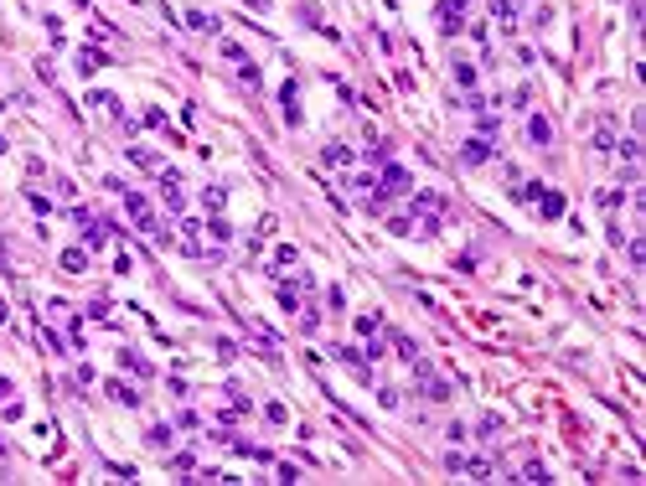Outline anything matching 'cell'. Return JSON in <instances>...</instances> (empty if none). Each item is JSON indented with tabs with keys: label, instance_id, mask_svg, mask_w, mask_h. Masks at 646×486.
Returning a JSON list of instances; mask_svg holds the SVG:
<instances>
[{
	"label": "cell",
	"instance_id": "cell-19",
	"mask_svg": "<svg viewBox=\"0 0 646 486\" xmlns=\"http://www.w3.org/2000/svg\"><path fill=\"white\" fill-rule=\"evenodd\" d=\"M372 331H377V316H372V311L357 316V337H372Z\"/></svg>",
	"mask_w": 646,
	"mask_h": 486
},
{
	"label": "cell",
	"instance_id": "cell-9",
	"mask_svg": "<svg viewBox=\"0 0 646 486\" xmlns=\"http://www.w3.org/2000/svg\"><path fill=\"white\" fill-rule=\"evenodd\" d=\"M321 161H326V166H352L357 156H352L346 145H326V150H321Z\"/></svg>",
	"mask_w": 646,
	"mask_h": 486
},
{
	"label": "cell",
	"instance_id": "cell-8",
	"mask_svg": "<svg viewBox=\"0 0 646 486\" xmlns=\"http://www.w3.org/2000/svg\"><path fill=\"white\" fill-rule=\"evenodd\" d=\"M109 398H119V404H129V409H140V393L129 388V383H114L109 378Z\"/></svg>",
	"mask_w": 646,
	"mask_h": 486
},
{
	"label": "cell",
	"instance_id": "cell-18",
	"mask_svg": "<svg viewBox=\"0 0 646 486\" xmlns=\"http://www.w3.org/2000/svg\"><path fill=\"white\" fill-rule=\"evenodd\" d=\"M93 109H104V114H119V98H114V93H93Z\"/></svg>",
	"mask_w": 646,
	"mask_h": 486
},
{
	"label": "cell",
	"instance_id": "cell-14",
	"mask_svg": "<svg viewBox=\"0 0 646 486\" xmlns=\"http://www.w3.org/2000/svg\"><path fill=\"white\" fill-rule=\"evenodd\" d=\"M455 78H460V88L476 93V68H471V62H455Z\"/></svg>",
	"mask_w": 646,
	"mask_h": 486
},
{
	"label": "cell",
	"instance_id": "cell-21",
	"mask_svg": "<svg viewBox=\"0 0 646 486\" xmlns=\"http://www.w3.org/2000/svg\"><path fill=\"white\" fill-rule=\"evenodd\" d=\"M631 264H646V238H631Z\"/></svg>",
	"mask_w": 646,
	"mask_h": 486
},
{
	"label": "cell",
	"instance_id": "cell-10",
	"mask_svg": "<svg viewBox=\"0 0 646 486\" xmlns=\"http://www.w3.org/2000/svg\"><path fill=\"white\" fill-rule=\"evenodd\" d=\"M223 202H228L223 187H207V192H202V207H207V212H223Z\"/></svg>",
	"mask_w": 646,
	"mask_h": 486
},
{
	"label": "cell",
	"instance_id": "cell-4",
	"mask_svg": "<svg viewBox=\"0 0 646 486\" xmlns=\"http://www.w3.org/2000/svg\"><path fill=\"white\" fill-rule=\"evenodd\" d=\"M413 212H419V217H429V223H435V217L445 212V197H435V192H419V197H413Z\"/></svg>",
	"mask_w": 646,
	"mask_h": 486
},
{
	"label": "cell",
	"instance_id": "cell-5",
	"mask_svg": "<svg viewBox=\"0 0 646 486\" xmlns=\"http://www.w3.org/2000/svg\"><path fill=\"white\" fill-rule=\"evenodd\" d=\"M460 161H466V166H486V161H491V140H466Z\"/></svg>",
	"mask_w": 646,
	"mask_h": 486
},
{
	"label": "cell",
	"instance_id": "cell-7",
	"mask_svg": "<svg viewBox=\"0 0 646 486\" xmlns=\"http://www.w3.org/2000/svg\"><path fill=\"white\" fill-rule=\"evenodd\" d=\"M533 202H538V212H543V217H564V197H558V192H538Z\"/></svg>",
	"mask_w": 646,
	"mask_h": 486
},
{
	"label": "cell",
	"instance_id": "cell-11",
	"mask_svg": "<svg viewBox=\"0 0 646 486\" xmlns=\"http://www.w3.org/2000/svg\"><path fill=\"white\" fill-rule=\"evenodd\" d=\"M62 270H88V254H83V248H68V254H62Z\"/></svg>",
	"mask_w": 646,
	"mask_h": 486
},
{
	"label": "cell",
	"instance_id": "cell-1",
	"mask_svg": "<svg viewBox=\"0 0 646 486\" xmlns=\"http://www.w3.org/2000/svg\"><path fill=\"white\" fill-rule=\"evenodd\" d=\"M409 187H413L409 166H393V161H388V166H383V192H377V197H383V202H388V197H404Z\"/></svg>",
	"mask_w": 646,
	"mask_h": 486
},
{
	"label": "cell",
	"instance_id": "cell-12",
	"mask_svg": "<svg viewBox=\"0 0 646 486\" xmlns=\"http://www.w3.org/2000/svg\"><path fill=\"white\" fill-rule=\"evenodd\" d=\"M187 26H196V31H218V21H212L207 11H187Z\"/></svg>",
	"mask_w": 646,
	"mask_h": 486
},
{
	"label": "cell",
	"instance_id": "cell-13",
	"mask_svg": "<svg viewBox=\"0 0 646 486\" xmlns=\"http://www.w3.org/2000/svg\"><path fill=\"white\" fill-rule=\"evenodd\" d=\"M295 259H300V254H295V248H290V243H279V248H274V270H290V264H295Z\"/></svg>",
	"mask_w": 646,
	"mask_h": 486
},
{
	"label": "cell",
	"instance_id": "cell-22",
	"mask_svg": "<svg viewBox=\"0 0 646 486\" xmlns=\"http://www.w3.org/2000/svg\"><path fill=\"white\" fill-rule=\"evenodd\" d=\"M0 398H11V378H0Z\"/></svg>",
	"mask_w": 646,
	"mask_h": 486
},
{
	"label": "cell",
	"instance_id": "cell-15",
	"mask_svg": "<svg viewBox=\"0 0 646 486\" xmlns=\"http://www.w3.org/2000/svg\"><path fill=\"white\" fill-rule=\"evenodd\" d=\"M610 145H616V129H610V120H605L600 129H594V150H610Z\"/></svg>",
	"mask_w": 646,
	"mask_h": 486
},
{
	"label": "cell",
	"instance_id": "cell-23",
	"mask_svg": "<svg viewBox=\"0 0 646 486\" xmlns=\"http://www.w3.org/2000/svg\"><path fill=\"white\" fill-rule=\"evenodd\" d=\"M0 321H6V300H0Z\"/></svg>",
	"mask_w": 646,
	"mask_h": 486
},
{
	"label": "cell",
	"instance_id": "cell-16",
	"mask_svg": "<svg viewBox=\"0 0 646 486\" xmlns=\"http://www.w3.org/2000/svg\"><path fill=\"white\" fill-rule=\"evenodd\" d=\"M491 16H496V21H512V16H517V6H512V0H491Z\"/></svg>",
	"mask_w": 646,
	"mask_h": 486
},
{
	"label": "cell",
	"instance_id": "cell-20",
	"mask_svg": "<svg viewBox=\"0 0 646 486\" xmlns=\"http://www.w3.org/2000/svg\"><path fill=\"white\" fill-rule=\"evenodd\" d=\"M264 419H269V424H285L290 414H285V404H269V409H264Z\"/></svg>",
	"mask_w": 646,
	"mask_h": 486
},
{
	"label": "cell",
	"instance_id": "cell-6",
	"mask_svg": "<svg viewBox=\"0 0 646 486\" xmlns=\"http://www.w3.org/2000/svg\"><path fill=\"white\" fill-rule=\"evenodd\" d=\"M527 140H533V145H548V140H553V125L543 120V114H533V120H527Z\"/></svg>",
	"mask_w": 646,
	"mask_h": 486
},
{
	"label": "cell",
	"instance_id": "cell-17",
	"mask_svg": "<svg viewBox=\"0 0 646 486\" xmlns=\"http://www.w3.org/2000/svg\"><path fill=\"white\" fill-rule=\"evenodd\" d=\"M522 476H527V481H548V465H543V461H527Z\"/></svg>",
	"mask_w": 646,
	"mask_h": 486
},
{
	"label": "cell",
	"instance_id": "cell-3",
	"mask_svg": "<svg viewBox=\"0 0 646 486\" xmlns=\"http://www.w3.org/2000/svg\"><path fill=\"white\" fill-rule=\"evenodd\" d=\"M466 6H471V0H445V11H440V31H460V21H466Z\"/></svg>",
	"mask_w": 646,
	"mask_h": 486
},
{
	"label": "cell",
	"instance_id": "cell-2",
	"mask_svg": "<svg viewBox=\"0 0 646 486\" xmlns=\"http://www.w3.org/2000/svg\"><path fill=\"white\" fill-rule=\"evenodd\" d=\"M124 207H129V223H135V228H145V233H155V238H165V233H160V223H155V212H151V202H145V197H124Z\"/></svg>",
	"mask_w": 646,
	"mask_h": 486
}]
</instances>
